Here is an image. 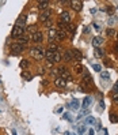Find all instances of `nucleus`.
<instances>
[{"mask_svg": "<svg viewBox=\"0 0 118 135\" xmlns=\"http://www.w3.org/2000/svg\"><path fill=\"white\" fill-rule=\"evenodd\" d=\"M45 49L44 48H41V46H37V48H33L30 51V53H31V56H33L35 60H42L44 57H45Z\"/></svg>", "mask_w": 118, "mask_h": 135, "instance_id": "1", "label": "nucleus"}, {"mask_svg": "<svg viewBox=\"0 0 118 135\" xmlns=\"http://www.w3.org/2000/svg\"><path fill=\"white\" fill-rule=\"evenodd\" d=\"M23 33H25V27H22V26H14L11 36L17 38V37H22V36H23Z\"/></svg>", "mask_w": 118, "mask_h": 135, "instance_id": "2", "label": "nucleus"}, {"mask_svg": "<svg viewBox=\"0 0 118 135\" xmlns=\"http://www.w3.org/2000/svg\"><path fill=\"white\" fill-rule=\"evenodd\" d=\"M23 49H25V45H22V44H19V42L11 45V51H12L14 55H18V53L23 52Z\"/></svg>", "mask_w": 118, "mask_h": 135, "instance_id": "3", "label": "nucleus"}, {"mask_svg": "<svg viewBox=\"0 0 118 135\" xmlns=\"http://www.w3.org/2000/svg\"><path fill=\"white\" fill-rule=\"evenodd\" d=\"M50 15H52V10H45L41 12V15H39V21H42V22H46V21H49L50 18Z\"/></svg>", "mask_w": 118, "mask_h": 135, "instance_id": "4", "label": "nucleus"}, {"mask_svg": "<svg viewBox=\"0 0 118 135\" xmlns=\"http://www.w3.org/2000/svg\"><path fill=\"white\" fill-rule=\"evenodd\" d=\"M69 21H71V15H69V12H68V11L61 12V15H60V22H62V23H65V25H68Z\"/></svg>", "mask_w": 118, "mask_h": 135, "instance_id": "5", "label": "nucleus"}, {"mask_svg": "<svg viewBox=\"0 0 118 135\" xmlns=\"http://www.w3.org/2000/svg\"><path fill=\"white\" fill-rule=\"evenodd\" d=\"M71 4H72V8L75 11H80L83 7V2H80V0H73V2H71Z\"/></svg>", "mask_w": 118, "mask_h": 135, "instance_id": "6", "label": "nucleus"}, {"mask_svg": "<svg viewBox=\"0 0 118 135\" xmlns=\"http://www.w3.org/2000/svg\"><path fill=\"white\" fill-rule=\"evenodd\" d=\"M31 38H33V41H34V42H37V44H38V42H41V41H42L44 34L41 33V31H37V33H34V34H33V37H31Z\"/></svg>", "mask_w": 118, "mask_h": 135, "instance_id": "7", "label": "nucleus"}, {"mask_svg": "<svg viewBox=\"0 0 118 135\" xmlns=\"http://www.w3.org/2000/svg\"><path fill=\"white\" fill-rule=\"evenodd\" d=\"M56 36H57V30L50 27L49 29V42H53V40H56Z\"/></svg>", "mask_w": 118, "mask_h": 135, "instance_id": "8", "label": "nucleus"}, {"mask_svg": "<svg viewBox=\"0 0 118 135\" xmlns=\"http://www.w3.org/2000/svg\"><path fill=\"white\" fill-rule=\"evenodd\" d=\"M71 52H72V57H73V59H76V60H82L83 55H82V52L79 51V49H72Z\"/></svg>", "mask_w": 118, "mask_h": 135, "instance_id": "9", "label": "nucleus"}, {"mask_svg": "<svg viewBox=\"0 0 118 135\" xmlns=\"http://www.w3.org/2000/svg\"><path fill=\"white\" fill-rule=\"evenodd\" d=\"M54 85H56L57 87H65L67 82H65V79H62V78H56V81H54Z\"/></svg>", "mask_w": 118, "mask_h": 135, "instance_id": "10", "label": "nucleus"}, {"mask_svg": "<svg viewBox=\"0 0 118 135\" xmlns=\"http://www.w3.org/2000/svg\"><path fill=\"white\" fill-rule=\"evenodd\" d=\"M48 6H49V2H48V0H45V2H38V8L41 10V11L48 10Z\"/></svg>", "mask_w": 118, "mask_h": 135, "instance_id": "11", "label": "nucleus"}, {"mask_svg": "<svg viewBox=\"0 0 118 135\" xmlns=\"http://www.w3.org/2000/svg\"><path fill=\"white\" fill-rule=\"evenodd\" d=\"M58 49H60V46H58L57 44H53V42H49V46H48V51H50V52H53V53H56V52H58Z\"/></svg>", "mask_w": 118, "mask_h": 135, "instance_id": "12", "label": "nucleus"}, {"mask_svg": "<svg viewBox=\"0 0 118 135\" xmlns=\"http://www.w3.org/2000/svg\"><path fill=\"white\" fill-rule=\"evenodd\" d=\"M25 23H26V17H25V15H22L20 18H18L17 23H15V26H22V27H25Z\"/></svg>", "mask_w": 118, "mask_h": 135, "instance_id": "13", "label": "nucleus"}, {"mask_svg": "<svg viewBox=\"0 0 118 135\" xmlns=\"http://www.w3.org/2000/svg\"><path fill=\"white\" fill-rule=\"evenodd\" d=\"M45 57L48 59V61H49V63H52V61H53V57H54V53L46 49V52H45Z\"/></svg>", "mask_w": 118, "mask_h": 135, "instance_id": "14", "label": "nucleus"}, {"mask_svg": "<svg viewBox=\"0 0 118 135\" xmlns=\"http://www.w3.org/2000/svg\"><path fill=\"white\" fill-rule=\"evenodd\" d=\"M102 41H103V40H102L100 37H94V38H92V45L96 48V46H99V45L102 44Z\"/></svg>", "mask_w": 118, "mask_h": 135, "instance_id": "15", "label": "nucleus"}, {"mask_svg": "<svg viewBox=\"0 0 118 135\" xmlns=\"http://www.w3.org/2000/svg\"><path fill=\"white\" fill-rule=\"evenodd\" d=\"M65 38V31L64 30H57V36H56V40H64Z\"/></svg>", "mask_w": 118, "mask_h": 135, "instance_id": "16", "label": "nucleus"}, {"mask_svg": "<svg viewBox=\"0 0 118 135\" xmlns=\"http://www.w3.org/2000/svg\"><path fill=\"white\" fill-rule=\"evenodd\" d=\"M64 60H65V61L73 60V57H72V52H71V51H67V52L64 53Z\"/></svg>", "mask_w": 118, "mask_h": 135, "instance_id": "17", "label": "nucleus"}, {"mask_svg": "<svg viewBox=\"0 0 118 135\" xmlns=\"http://www.w3.org/2000/svg\"><path fill=\"white\" fill-rule=\"evenodd\" d=\"M29 40H30V37L29 36H22V37H19V44H27L29 42Z\"/></svg>", "mask_w": 118, "mask_h": 135, "instance_id": "18", "label": "nucleus"}, {"mask_svg": "<svg viewBox=\"0 0 118 135\" xmlns=\"http://www.w3.org/2000/svg\"><path fill=\"white\" fill-rule=\"evenodd\" d=\"M73 70L76 71L77 74H82L83 73V66L80 64V63H77V64H75V67H73Z\"/></svg>", "mask_w": 118, "mask_h": 135, "instance_id": "19", "label": "nucleus"}, {"mask_svg": "<svg viewBox=\"0 0 118 135\" xmlns=\"http://www.w3.org/2000/svg\"><path fill=\"white\" fill-rule=\"evenodd\" d=\"M29 60H26V59H23V60H20V63H19V67L20 68H27L29 67Z\"/></svg>", "mask_w": 118, "mask_h": 135, "instance_id": "20", "label": "nucleus"}, {"mask_svg": "<svg viewBox=\"0 0 118 135\" xmlns=\"http://www.w3.org/2000/svg\"><path fill=\"white\" fill-rule=\"evenodd\" d=\"M22 78L26 79V81H30V79H31V74L29 73V71H22Z\"/></svg>", "mask_w": 118, "mask_h": 135, "instance_id": "21", "label": "nucleus"}, {"mask_svg": "<svg viewBox=\"0 0 118 135\" xmlns=\"http://www.w3.org/2000/svg\"><path fill=\"white\" fill-rule=\"evenodd\" d=\"M61 59H62V55H61L60 52H56V53H54V57H53V61H56V63H58V61H61Z\"/></svg>", "mask_w": 118, "mask_h": 135, "instance_id": "22", "label": "nucleus"}, {"mask_svg": "<svg viewBox=\"0 0 118 135\" xmlns=\"http://www.w3.org/2000/svg\"><path fill=\"white\" fill-rule=\"evenodd\" d=\"M110 122L111 123H118V115L117 113H110Z\"/></svg>", "mask_w": 118, "mask_h": 135, "instance_id": "23", "label": "nucleus"}, {"mask_svg": "<svg viewBox=\"0 0 118 135\" xmlns=\"http://www.w3.org/2000/svg\"><path fill=\"white\" fill-rule=\"evenodd\" d=\"M27 30L30 31L31 34H34V33H37V31H38V30H37V25H31V26H30Z\"/></svg>", "mask_w": 118, "mask_h": 135, "instance_id": "24", "label": "nucleus"}, {"mask_svg": "<svg viewBox=\"0 0 118 135\" xmlns=\"http://www.w3.org/2000/svg\"><path fill=\"white\" fill-rule=\"evenodd\" d=\"M95 56H96V57H102V56H103V51L98 48V49L95 51Z\"/></svg>", "mask_w": 118, "mask_h": 135, "instance_id": "25", "label": "nucleus"}, {"mask_svg": "<svg viewBox=\"0 0 118 135\" xmlns=\"http://www.w3.org/2000/svg\"><path fill=\"white\" fill-rule=\"evenodd\" d=\"M65 30L69 31V33H73V31H75V26L73 25H67V29Z\"/></svg>", "mask_w": 118, "mask_h": 135, "instance_id": "26", "label": "nucleus"}, {"mask_svg": "<svg viewBox=\"0 0 118 135\" xmlns=\"http://www.w3.org/2000/svg\"><path fill=\"white\" fill-rule=\"evenodd\" d=\"M100 76L103 78V79H107L110 75H109V73H107V71H102V73H100Z\"/></svg>", "mask_w": 118, "mask_h": 135, "instance_id": "27", "label": "nucleus"}, {"mask_svg": "<svg viewBox=\"0 0 118 135\" xmlns=\"http://www.w3.org/2000/svg\"><path fill=\"white\" fill-rule=\"evenodd\" d=\"M58 29L60 30H65L67 29V25H65V23H62V22H58Z\"/></svg>", "mask_w": 118, "mask_h": 135, "instance_id": "28", "label": "nucleus"}, {"mask_svg": "<svg viewBox=\"0 0 118 135\" xmlns=\"http://www.w3.org/2000/svg\"><path fill=\"white\" fill-rule=\"evenodd\" d=\"M85 122H87L88 124H95V119H94V117H87V120H85Z\"/></svg>", "mask_w": 118, "mask_h": 135, "instance_id": "29", "label": "nucleus"}, {"mask_svg": "<svg viewBox=\"0 0 118 135\" xmlns=\"http://www.w3.org/2000/svg\"><path fill=\"white\" fill-rule=\"evenodd\" d=\"M113 101H114V104H117L118 105V94H113Z\"/></svg>", "mask_w": 118, "mask_h": 135, "instance_id": "30", "label": "nucleus"}, {"mask_svg": "<svg viewBox=\"0 0 118 135\" xmlns=\"http://www.w3.org/2000/svg\"><path fill=\"white\" fill-rule=\"evenodd\" d=\"M113 91H114L115 94H118V82L114 85V87H113Z\"/></svg>", "mask_w": 118, "mask_h": 135, "instance_id": "31", "label": "nucleus"}, {"mask_svg": "<svg viewBox=\"0 0 118 135\" xmlns=\"http://www.w3.org/2000/svg\"><path fill=\"white\" fill-rule=\"evenodd\" d=\"M107 36H114V30L113 29H107Z\"/></svg>", "mask_w": 118, "mask_h": 135, "instance_id": "32", "label": "nucleus"}, {"mask_svg": "<svg viewBox=\"0 0 118 135\" xmlns=\"http://www.w3.org/2000/svg\"><path fill=\"white\" fill-rule=\"evenodd\" d=\"M88 102H90V97H85V98H84V107H87Z\"/></svg>", "mask_w": 118, "mask_h": 135, "instance_id": "33", "label": "nucleus"}, {"mask_svg": "<svg viewBox=\"0 0 118 135\" xmlns=\"http://www.w3.org/2000/svg\"><path fill=\"white\" fill-rule=\"evenodd\" d=\"M94 70H95V71H100V66H98V64H94Z\"/></svg>", "mask_w": 118, "mask_h": 135, "instance_id": "34", "label": "nucleus"}, {"mask_svg": "<svg viewBox=\"0 0 118 135\" xmlns=\"http://www.w3.org/2000/svg\"><path fill=\"white\" fill-rule=\"evenodd\" d=\"M77 104H79L77 101H73V102H72V105H71V107H73V108H77V107H79Z\"/></svg>", "mask_w": 118, "mask_h": 135, "instance_id": "35", "label": "nucleus"}, {"mask_svg": "<svg viewBox=\"0 0 118 135\" xmlns=\"http://www.w3.org/2000/svg\"><path fill=\"white\" fill-rule=\"evenodd\" d=\"M90 135H94V130H90V132H88Z\"/></svg>", "mask_w": 118, "mask_h": 135, "instance_id": "36", "label": "nucleus"}, {"mask_svg": "<svg viewBox=\"0 0 118 135\" xmlns=\"http://www.w3.org/2000/svg\"><path fill=\"white\" fill-rule=\"evenodd\" d=\"M114 48H115V51H117V52H118V44H117V45H115V46H114Z\"/></svg>", "mask_w": 118, "mask_h": 135, "instance_id": "37", "label": "nucleus"}, {"mask_svg": "<svg viewBox=\"0 0 118 135\" xmlns=\"http://www.w3.org/2000/svg\"><path fill=\"white\" fill-rule=\"evenodd\" d=\"M117 38H118V33H117Z\"/></svg>", "mask_w": 118, "mask_h": 135, "instance_id": "38", "label": "nucleus"}]
</instances>
